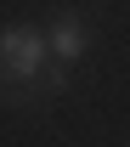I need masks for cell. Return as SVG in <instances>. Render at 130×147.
Returning a JSON list of instances; mask_svg holds the SVG:
<instances>
[{
  "label": "cell",
  "instance_id": "cell-1",
  "mask_svg": "<svg viewBox=\"0 0 130 147\" xmlns=\"http://www.w3.org/2000/svg\"><path fill=\"white\" fill-rule=\"evenodd\" d=\"M79 51H85V28H79V17H57V28H51V57H57V62H74Z\"/></svg>",
  "mask_w": 130,
  "mask_h": 147
}]
</instances>
